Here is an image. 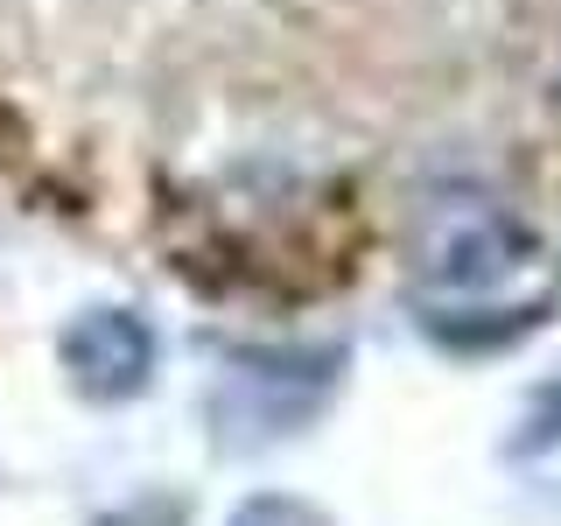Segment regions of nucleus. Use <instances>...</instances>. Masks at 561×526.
Masks as SVG:
<instances>
[{
	"label": "nucleus",
	"mask_w": 561,
	"mask_h": 526,
	"mask_svg": "<svg viewBox=\"0 0 561 526\" xmlns=\"http://www.w3.org/2000/svg\"><path fill=\"white\" fill-rule=\"evenodd\" d=\"M554 443H561V373H548L534 386V400L519 414V435H513V456H540Z\"/></svg>",
	"instance_id": "3"
},
{
	"label": "nucleus",
	"mask_w": 561,
	"mask_h": 526,
	"mask_svg": "<svg viewBox=\"0 0 561 526\" xmlns=\"http://www.w3.org/2000/svg\"><path fill=\"white\" fill-rule=\"evenodd\" d=\"M519 253H526V232L505 210L449 204L443 218H435L428 245H421V274L443 281V288H491V281H505L519 267Z\"/></svg>",
	"instance_id": "2"
},
{
	"label": "nucleus",
	"mask_w": 561,
	"mask_h": 526,
	"mask_svg": "<svg viewBox=\"0 0 561 526\" xmlns=\"http://www.w3.org/2000/svg\"><path fill=\"white\" fill-rule=\"evenodd\" d=\"M64 373L92 400H134L154 373V330L134 309H84L64 330Z\"/></svg>",
	"instance_id": "1"
},
{
	"label": "nucleus",
	"mask_w": 561,
	"mask_h": 526,
	"mask_svg": "<svg viewBox=\"0 0 561 526\" xmlns=\"http://www.w3.org/2000/svg\"><path fill=\"white\" fill-rule=\"evenodd\" d=\"M232 526H323V513H309V505H295V499H253Z\"/></svg>",
	"instance_id": "4"
}]
</instances>
